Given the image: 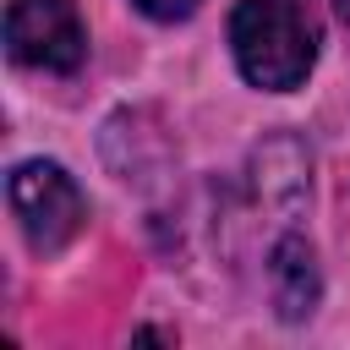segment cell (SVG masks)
I'll list each match as a JSON object with an SVG mask.
<instances>
[{"label": "cell", "instance_id": "2", "mask_svg": "<svg viewBox=\"0 0 350 350\" xmlns=\"http://www.w3.org/2000/svg\"><path fill=\"white\" fill-rule=\"evenodd\" d=\"M5 197H11V213H16V224H22V235H27V246H33L38 257L66 252V246L82 235V224H88V197H82L77 180H71L60 164H49V159L16 164L11 180H5Z\"/></svg>", "mask_w": 350, "mask_h": 350}, {"label": "cell", "instance_id": "1", "mask_svg": "<svg viewBox=\"0 0 350 350\" xmlns=\"http://www.w3.org/2000/svg\"><path fill=\"white\" fill-rule=\"evenodd\" d=\"M230 49L252 88H301L317 66V27L306 16V0H241L230 16Z\"/></svg>", "mask_w": 350, "mask_h": 350}, {"label": "cell", "instance_id": "5", "mask_svg": "<svg viewBox=\"0 0 350 350\" xmlns=\"http://www.w3.org/2000/svg\"><path fill=\"white\" fill-rule=\"evenodd\" d=\"M153 22H180V16H191L197 11V0H137Z\"/></svg>", "mask_w": 350, "mask_h": 350}, {"label": "cell", "instance_id": "4", "mask_svg": "<svg viewBox=\"0 0 350 350\" xmlns=\"http://www.w3.org/2000/svg\"><path fill=\"white\" fill-rule=\"evenodd\" d=\"M268 284H273V301L284 317H306L317 306V257L301 235H284L268 252Z\"/></svg>", "mask_w": 350, "mask_h": 350}, {"label": "cell", "instance_id": "3", "mask_svg": "<svg viewBox=\"0 0 350 350\" xmlns=\"http://www.w3.org/2000/svg\"><path fill=\"white\" fill-rule=\"evenodd\" d=\"M5 49L27 71H77L88 55V27L71 0H11Z\"/></svg>", "mask_w": 350, "mask_h": 350}]
</instances>
